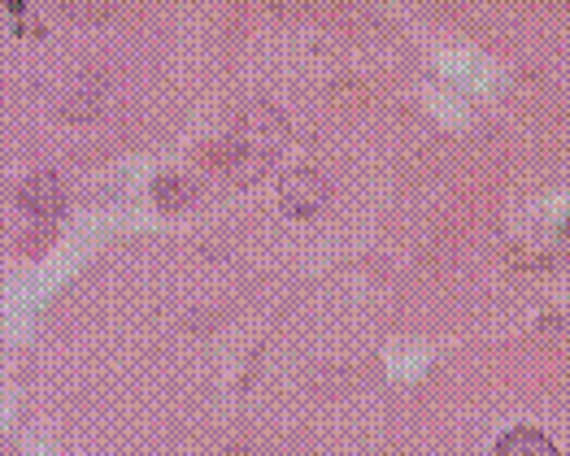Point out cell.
<instances>
[{"mask_svg":"<svg viewBox=\"0 0 570 456\" xmlns=\"http://www.w3.org/2000/svg\"><path fill=\"white\" fill-rule=\"evenodd\" d=\"M18 205L27 214H36V218H57L66 209V187H61V179L52 170H40V175H31V179L22 182Z\"/></svg>","mask_w":570,"mask_h":456,"instance_id":"2","label":"cell"},{"mask_svg":"<svg viewBox=\"0 0 570 456\" xmlns=\"http://www.w3.org/2000/svg\"><path fill=\"white\" fill-rule=\"evenodd\" d=\"M492 456H562V453L549 444V435H540V430H531V426H514V430H505V435L497 439Z\"/></svg>","mask_w":570,"mask_h":456,"instance_id":"3","label":"cell"},{"mask_svg":"<svg viewBox=\"0 0 570 456\" xmlns=\"http://www.w3.org/2000/svg\"><path fill=\"white\" fill-rule=\"evenodd\" d=\"M562 252H567V261H570V218L562 222Z\"/></svg>","mask_w":570,"mask_h":456,"instance_id":"4","label":"cell"},{"mask_svg":"<svg viewBox=\"0 0 570 456\" xmlns=\"http://www.w3.org/2000/svg\"><path fill=\"white\" fill-rule=\"evenodd\" d=\"M332 200V182L323 179L318 170H292L284 182H279V205H284L292 218H314L323 205Z\"/></svg>","mask_w":570,"mask_h":456,"instance_id":"1","label":"cell"}]
</instances>
